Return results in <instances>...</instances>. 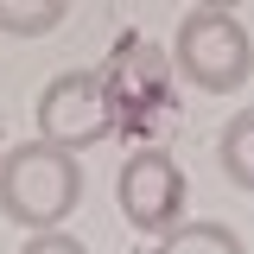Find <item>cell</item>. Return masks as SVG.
Instances as JSON below:
<instances>
[{
	"label": "cell",
	"mask_w": 254,
	"mask_h": 254,
	"mask_svg": "<svg viewBox=\"0 0 254 254\" xmlns=\"http://www.w3.org/2000/svg\"><path fill=\"white\" fill-rule=\"evenodd\" d=\"M83 203V165L70 146L58 140H19V146H0V216L19 222V229H51L70 222Z\"/></svg>",
	"instance_id": "6da1fadb"
},
{
	"label": "cell",
	"mask_w": 254,
	"mask_h": 254,
	"mask_svg": "<svg viewBox=\"0 0 254 254\" xmlns=\"http://www.w3.org/2000/svg\"><path fill=\"white\" fill-rule=\"evenodd\" d=\"M172 76H185L203 95H229L254 76V38L235 19V6H190L172 32Z\"/></svg>",
	"instance_id": "7a4b0ae2"
},
{
	"label": "cell",
	"mask_w": 254,
	"mask_h": 254,
	"mask_svg": "<svg viewBox=\"0 0 254 254\" xmlns=\"http://www.w3.org/2000/svg\"><path fill=\"white\" fill-rule=\"evenodd\" d=\"M38 133L58 140L70 153H89L115 133V108H108V83L102 70H58L45 95H38Z\"/></svg>",
	"instance_id": "3957f363"
},
{
	"label": "cell",
	"mask_w": 254,
	"mask_h": 254,
	"mask_svg": "<svg viewBox=\"0 0 254 254\" xmlns=\"http://www.w3.org/2000/svg\"><path fill=\"white\" fill-rule=\"evenodd\" d=\"M115 203H121L127 229H140V235H165L172 222L185 216V203H190L185 165L165 153V146H140V153H127L121 178H115Z\"/></svg>",
	"instance_id": "277c9868"
},
{
	"label": "cell",
	"mask_w": 254,
	"mask_h": 254,
	"mask_svg": "<svg viewBox=\"0 0 254 254\" xmlns=\"http://www.w3.org/2000/svg\"><path fill=\"white\" fill-rule=\"evenodd\" d=\"M102 83H108L115 127H146L153 133V121H165V108H172V58H159L146 45H121L115 70Z\"/></svg>",
	"instance_id": "5b68a950"
},
{
	"label": "cell",
	"mask_w": 254,
	"mask_h": 254,
	"mask_svg": "<svg viewBox=\"0 0 254 254\" xmlns=\"http://www.w3.org/2000/svg\"><path fill=\"white\" fill-rule=\"evenodd\" d=\"M153 254H248V242L229 229V222H172L165 235H153Z\"/></svg>",
	"instance_id": "8992f818"
},
{
	"label": "cell",
	"mask_w": 254,
	"mask_h": 254,
	"mask_svg": "<svg viewBox=\"0 0 254 254\" xmlns=\"http://www.w3.org/2000/svg\"><path fill=\"white\" fill-rule=\"evenodd\" d=\"M216 165L235 190H254V108L229 115V127L216 133Z\"/></svg>",
	"instance_id": "52a82bcc"
},
{
	"label": "cell",
	"mask_w": 254,
	"mask_h": 254,
	"mask_svg": "<svg viewBox=\"0 0 254 254\" xmlns=\"http://www.w3.org/2000/svg\"><path fill=\"white\" fill-rule=\"evenodd\" d=\"M70 19V0H0V32L6 38H45Z\"/></svg>",
	"instance_id": "ba28073f"
},
{
	"label": "cell",
	"mask_w": 254,
	"mask_h": 254,
	"mask_svg": "<svg viewBox=\"0 0 254 254\" xmlns=\"http://www.w3.org/2000/svg\"><path fill=\"white\" fill-rule=\"evenodd\" d=\"M19 254H89V248H83L64 222H51V229H32L26 242H19Z\"/></svg>",
	"instance_id": "9c48e42d"
},
{
	"label": "cell",
	"mask_w": 254,
	"mask_h": 254,
	"mask_svg": "<svg viewBox=\"0 0 254 254\" xmlns=\"http://www.w3.org/2000/svg\"><path fill=\"white\" fill-rule=\"evenodd\" d=\"M190 6H242V0H190Z\"/></svg>",
	"instance_id": "30bf717a"
}]
</instances>
